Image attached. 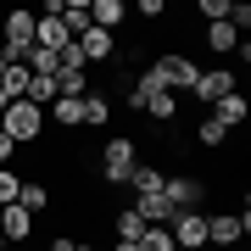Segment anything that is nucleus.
Here are the masks:
<instances>
[{
    "label": "nucleus",
    "instance_id": "1a4fd4ad",
    "mask_svg": "<svg viewBox=\"0 0 251 251\" xmlns=\"http://www.w3.org/2000/svg\"><path fill=\"white\" fill-rule=\"evenodd\" d=\"M0 234H6V246L17 251L23 240H34V218H28L17 201H11V206H0Z\"/></svg>",
    "mask_w": 251,
    "mask_h": 251
},
{
    "label": "nucleus",
    "instance_id": "0eeeda50",
    "mask_svg": "<svg viewBox=\"0 0 251 251\" xmlns=\"http://www.w3.org/2000/svg\"><path fill=\"white\" fill-rule=\"evenodd\" d=\"M73 45H78L84 67H112V56H117V34H106V28H84Z\"/></svg>",
    "mask_w": 251,
    "mask_h": 251
},
{
    "label": "nucleus",
    "instance_id": "412c9836",
    "mask_svg": "<svg viewBox=\"0 0 251 251\" xmlns=\"http://www.w3.org/2000/svg\"><path fill=\"white\" fill-rule=\"evenodd\" d=\"M0 90H6L11 100H23V95H28V67H23V62H11V67H6V78H0Z\"/></svg>",
    "mask_w": 251,
    "mask_h": 251
},
{
    "label": "nucleus",
    "instance_id": "b1692460",
    "mask_svg": "<svg viewBox=\"0 0 251 251\" xmlns=\"http://www.w3.org/2000/svg\"><path fill=\"white\" fill-rule=\"evenodd\" d=\"M196 11H201L206 23H224L229 17V0H196Z\"/></svg>",
    "mask_w": 251,
    "mask_h": 251
},
{
    "label": "nucleus",
    "instance_id": "6e6552de",
    "mask_svg": "<svg viewBox=\"0 0 251 251\" xmlns=\"http://www.w3.org/2000/svg\"><path fill=\"white\" fill-rule=\"evenodd\" d=\"M168 234H173L179 251H201V246H206V218H201V212H173Z\"/></svg>",
    "mask_w": 251,
    "mask_h": 251
},
{
    "label": "nucleus",
    "instance_id": "ddd939ff",
    "mask_svg": "<svg viewBox=\"0 0 251 251\" xmlns=\"http://www.w3.org/2000/svg\"><path fill=\"white\" fill-rule=\"evenodd\" d=\"M123 23H128V6H123V0H90V28H106V34H117Z\"/></svg>",
    "mask_w": 251,
    "mask_h": 251
},
{
    "label": "nucleus",
    "instance_id": "f3484780",
    "mask_svg": "<svg viewBox=\"0 0 251 251\" xmlns=\"http://www.w3.org/2000/svg\"><path fill=\"white\" fill-rule=\"evenodd\" d=\"M128 184H134V196H162V184H168V173H162V168H145V162H134V173H128Z\"/></svg>",
    "mask_w": 251,
    "mask_h": 251
},
{
    "label": "nucleus",
    "instance_id": "393cba45",
    "mask_svg": "<svg viewBox=\"0 0 251 251\" xmlns=\"http://www.w3.org/2000/svg\"><path fill=\"white\" fill-rule=\"evenodd\" d=\"M17 151H23V145H17V140H11V134H6V128H0V168H17Z\"/></svg>",
    "mask_w": 251,
    "mask_h": 251
},
{
    "label": "nucleus",
    "instance_id": "c85d7f7f",
    "mask_svg": "<svg viewBox=\"0 0 251 251\" xmlns=\"http://www.w3.org/2000/svg\"><path fill=\"white\" fill-rule=\"evenodd\" d=\"M73 251H100V246H90V240H78V246H73Z\"/></svg>",
    "mask_w": 251,
    "mask_h": 251
},
{
    "label": "nucleus",
    "instance_id": "f03ea898",
    "mask_svg": "<svg viewBox=\"0 0 251 251\" xmlns=\"http://www.w3.org/2000/svg\"><path fill=\"white\" fill-rule=\"evenodd\" d=\"M34 23H39V11H28V6L0 11V50H6V62H23L34 50Z\"/></svg>",
    "mask_w": 251,
    "mask_h": 251
},
{
    "label": "nucleus",
    "instance_id": "a211bd4d",
    "mask_svg": "<svg viewBox=\"0 0 251 251\" xmlns=\"http://www.w3.org/2000/svg\"><path fill=\"white\" fill-rule=\"evenodd\" d=\"M134 212L145 218V224H173V206H168V196H134Z\"/></svg>",
    "mask_w": 251,
    "mask_h": 251
},
{
    "label": "nucleus",
    "instance_id": "f8f14e48",
    "mask_svg": "<svg viewBox=\"0 0 251 251\" xmlns=\"http://www.w3.org/2000/svg\"><path fill=\"white\" fill-rule=\"evenodd\" d=\"M17 206H23L28 218H39V212H50V206H56V196H50V184H45V179H23Z\"/></svg>",
    "mask_w": 251,
    "mask_h": 251
},
{
    "label": "nucleus",
    "instance_id": "cd10ccee",
    "mask_svg": "<svg viewBox=\"0 0 251 251\" xmlns=\"http://www.w3.org/2000/svg\"><path fill=\"white\" fill-rule=\"evenodd\" d=\"M6 106H11V95H6V90H0V117H6Z\"/></svg>",
    "mask_w": 251,
    "mask_h": 251
},
{
    "label": "nucleus",
    "instance_id": "dca6fc26",
    "mask_svg": "<svg viewBox=\"0 0 251 251\" xmlns=\"http://www.w3.org/2000/svg\"><path fill=\"white\" fill-rule=\"evenodd\" d=\"M201 39H206V50H212V56H229L234 45H240V34L229 28V17H224V23H206V34H201Z\"/></svg>",
    "mask_w": 251,
    "mask_h": 251
},
{
    "label": "nucleus",
    "instance_id": "9b49d317",
    "mask_svg": "<svg viewBox=\"0 0 251 251\" xmlns=\"http://www.w3.org/2000/svg\"><path fill=\"white\" fill-rule=\"evenodd\" d=\"M206 117H218V123H224V128H229V134H234V128H240V123H246V117H251V100H246L240 90H229V95H224V100H218V106H212V112H206Z\"/></svg>",
    "mask_w": 251,
    "mask_h": 251
},
{
    "label": "nucleus",
    "instance_id": "f257e3e1",
    "mask_svg": "<svg viewBox=\"0 0 251 251\" xmlns=\"http://www.w3.org/2000/svg\"><path fill=\"white\" fill-rule=\"evenodd\" d=\"M134 162H140V145H134V134H106V140L95 145V179L106 184V190H117V184H128Z\"/></svg>",
    "mask_w": 251,
    "mask_h": 251
},
{
    "label": "nucleus",
    "instance_id": "a878e982",
    "mask_svg": "<svg viewBox=\"0 0 251 251\" xmlns=\"http://www.w3.org/2000/svg\"><path fill=\"white\" fill-rule=\"evenodd\" d=\"M73 246H78V234H62V229H56V234H50V246H45V251H73Z\"/></svg>",
    "mask_w": 251,
    "mask_h": 251
},
{
    "label": "nucleus",
    "instance_id": "7c9ffc66",
    "mask_svg": "<svg viewBox=\"0 0 251 251\" xmlns=\"http://www.w3.org/2000/svg\"><path fill=\"white\" fill-rule=\"evenodd\" d=\"M234 251H246V246H234Z\"/></svg>",
    "mask_w": 251,
    "mask_h": 251
},
{
    "label": "nucleus",
    "instance_id": "423d86ee",
    "mask_svg": "<svg viewBox=\"0 0 251 251\" xmlns=\"http://www.w3.org/2000/svg\"><path fill=\"white\" fill-rule=\"evenodd\" d=\"M229 90H240L229 67H206V73H196V84H190V95H196V106H218V100H224Z\"/></svg>",
    "mask_w": 251,
    "mask_h": 251
},
{
    "label": "nucleus",
    "instance_id": "4468645a",
    "mask_svg": "<svg viewBox=\"0 0 251 251\" xmlns=\"http://www.w3.org/2000/svg\"><path fill=\"white\" fill-rule=\"evenodd\" d=\"M190 140H196L201 151H224V145H229V128L218 123V117H206V112H201V117H196V128H190Z\"/></svg>",
    "mask_w": 251,
    "mask_h": 251
},
{
    "label": "nucleus",
    "instance_id": "20e7f679",
    "mask_svg": "<svg viewBox=\"0 0 251 251\" xmlns=\"http://www.w3.org/2000/svg\"><path fill=\"white\" fill-rule=\"evenodd\" d=\"M145 73H151V78L162 84V90L173 95V90H190V84H196V73H201V67L190 62L184 50H162V56H151V62H145Z\"/></svg>",
    "mask_w": 251,
    "mask_h": 251
},
{
    "label": "nucleus",
    "instance_id": "7ed1b4c3",
    "mask_svg": "<svg viewBox=\"0 0 251 251\" xmlns=\"http://www.w3.org/2000/svg\"><path fill=\"white\" fill-rule=\"evenodd\" d=\"M0 128H6L17 145H39L50 123H45V112H39L34 100H11V106H6V117H0Z\"/></svg>",
    "mask_w": 251,
    "mask_h": 251
},
{
    "label": "nucleus",
    "instance_id": "9d476101",
    "mask_svg": "<svg viewBox=\"0 0 251 251\" xmlns=\"http://www.w3.org/2000/svg\"><path fill=\"white\" fill-rule=\"evenodd\" d=\"M112 95L106 90H90V95H84V128H90V134H106V123H112Z\"/></svg>",
    "mask_w": 251,
    "mask_h": 251
},
{
    "label": "nucleus",
    "instance_id": "bb28decb",
    "mask_svg": "<svg viewBox=\"0 0 251 251\" xmlns=\"http://www.w3.org/2000/svg\"><path fill=\"white\" fill-rule=\"evenodd\" d=\"M106 251H140L134 240H106Z\"/></svg>",
    "mask_w": 251,
    "mask_h": 251
},
{
    "label": "nucleus",
    "instance_id": "6ab92c4d",
    "mask_svg": "<svg viewBox=\"0 0 251 251\" xmlns=\"http://www.w3.org/2000/svg\"><path fill=\"white\" fill-rule=\"evenodd\" d=\"M62 28H67V39H78L90 28V0H67L62 6Z\"/></svg>",
    "mask_w": 251,
    "mask_h": 251
},
{
    "label": "nucleus",
    "instance_id": "5701e85b",
    "mask_svg": "<svg viewBox=\"0 0 251 251\" xmlns=\"http://www.w3.org/2000/svg\"><path fill=\"white\" fill-rule=\"evenodd\" d=\"M17 190H23V173H17V168H0V206L17 201Z\"/></svg>",
    "mask_w": 251,
    "mask_h": 251
},
{
    "label": "nucleus",
    "instance_id": "39448f33",
    "mask_svg": "<svg viewBox=\"0 0 251 251\" xmlns=\"http://www.w3.org/2000/svg\"><path fill=\"white\" fill-rule=\"evenodd\" d=\"M162 196H168V206H173V212H196V206L206 201V179H196V173H168Z\"/></svg>",
    "mask_w": 251,
    "mask_h": 251
},
{
    "label": "nucleus",
    "instance_id": "aec40b11",
    "mask_svg": "<svg viewBox=\"0 0 251 251\" xmlns=\"http://www.w3.org/2000/svg\"><path fill=\"white\" fill-rule=\"evenodd\" d=\"M134 246H140V251H179V246H173V234H168V224H151Z\"/></svg>",
    "mask_w": 251,
    "mask_h": 251
},
{
    "label": "nucleus",
    "instance_id": "c756f323",
    "mask_svg": "<svg viewBox=\"0 0 251 251\" xmlns=\"http://www.w3.org/2000/svg\"><path fill=\"white\" fill-rule=\"evenodd\" d=\"M6 67H11V62H6V50H0V78H6Z\"/></svg>",
    "mask_w": 251,
    "mask_h": 251
},
{
    "label": "nucleus",
    "instance_id": "4be33fe9",
    "mask_svg": "<svg viewBox=\"0 0 251 251\" xmlns=\"http://www.w3.org/2000/svg\"><path fill=\"white\" fill-rule=\"evenodd\" d=\"M128 17H140V23H162V17H168V0H140V6H128Z\"/></svg>",
    "mask_w": 251,
    "mask_h": 251
},
{
    "label": "nucleus",
    "instance_id": "2eb2a0df",
    "mask_svg": "<svg viewBox=\"0 0 251 251\" xmlns=\"http://www.w3.org/2000/svg\"><path fill=\"white\" fill-rule=\"evenodd\" d=\"M145 229H151V224H145L134 206H117V212H112V240H140Z\"/></svg>",
    "mask_w": 251,
    "mask_h": 251
}]
</instances>
